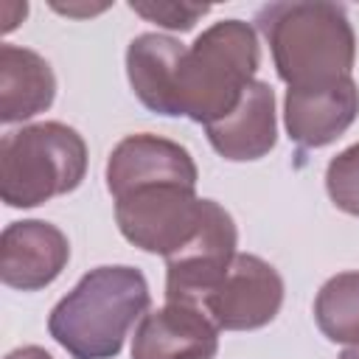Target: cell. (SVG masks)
<instances>
[{
    "mask_svg": "<svg viewBox=\"0 0 359 359\" xmlns=\"http://www.w3.org/2000/svg\"><path fill=\"white\" fill-rule=\"evenodd\" d=\"M278 79L289 90L320 87L351 76L356 34L345 6L328 0H280L255 11Z\"/></svg>",
    "mask_w": 359,
    "mask_h": 359,
    "instance_id": "6da1fadb",
    "label": "cell"
},
{
    "mask_svg": "<svg viewBox=\"0 0 359 359\" xmlns=\"http://www.w3.org/2000/svg\"><path fill=\"white\" fill-rule=\"evenodd\" d=\"M149 303L151 294L140 269L95 266L50 309L48 334L73 359H115Z\"/></svg>",
    "mask_w": 359,
    "mask_h": 359,
    "instance_id": "7a4b0ae2",
    "label": "cell"
},
{
    "mask_svg": "<svg viewBox=\"0 0 359 359\" xmlns=\"http://www.w3.org/2000/svg\"><path fill=\"white\" fill-rule=\"evenodd\" d=\"M261 65L258 34L244 20H219L185 50L180 67V115L210 126L227 118L255 81Z\"/></svg>",
    "mask_w": 359,
    "mask_h": 359,
    "instance_id": "3957f363",
    "label": "cell"
},
{
    "mask_svg": "<svg viewBox=\"0 0 359 359\" xmlns=\"http://www.w3.org/2000/svg\"><path fill=\"white\" fill-rule=\"evenodd\" d=\"M84 174L87 143L62 121L28 123L0 140V196L8 208H36L65 196Z\"/></svg>",
    "mask_w": 359,
    "mask_h": 359,
    "instance_id": "277c9868",
    "label": "cell"
},
{
    "mask_svg": "<svg viewBox=\"0 0 359 359\" xmlns=\"http://www.w3.org/2000/svg\"><path fill=\"white\" fill-rule=\"evenodd\" d=\"M115 199V222L121 236L151 255H174L199 227L205 199L196 185L163 180L135 185Z\"/></svg>",
    "mask_w": 359,
    "mask_h": 359,
    "instance_id": "5b68a950",
    "label": "cell"
},
{
    "mask_svg": "<svg viewBox=\"0 0 359 359\" xmlns=\"http://www.w3.org/2000/svg\"><path fill=\"white\" fill-rule=\"evenodd\" d=\"M236 244L238 230L233 216L216 199H205L196 233L165 258V300L202 309L238 255Z\"/></svg>",
    "mask_w": 359,
    "mask_h": 359,
    "instance_id": "8992f818",
    "label": "cell"
},
{
    "mask_svg": "<svg viewBox=\"0 0 359 359\" xmlns=\"http://www.w3.org/2000/svg\"><path fill=\"white\" fill-rule=\"evenodd\" d=\"M283 306V278L280 272L252 255L238 252L222 278V283L205 300V314L219 331H255L269 325Z\"/></svg>",
    "mask_w": 359,
    "mask_h": 359,
    "instance_id": "52a82bcc",
    "label": "cell"
},
{
    "mask_svg": "<svg viewBox=\"0 0 359 359\" xmlns=\"http://www.w3.org/2000/svg\"><path fill=\"white\" fill-rule=\"evenodd\" d=\"M70 261L67 236L45 219L6 224L0 236V280L17 292L50 286Z\"/></svg>",
    "mask_w": 359,
    "mask_h": 359,
    "instance_id": "ba28073f",
    "label": "cell"
},
{
    "mask_svg": "<svg viewBox=\"0 0 359 359\" xmlns=\"http://www.w3.org/2000/svg\"><path fill=\"white\" fill-rule=\"evenodd\" d=\"M359 115V87L353 76L320 87L286 90L283 126L294 146L323 149L342 137Z\"/></svg>",
    "mask_w": 359,
    "mask_h": 359,
    "instance_id": "9c48e42d",
    "label": "cell"
},
{
    "mask_svg": "<svg viewBox=\"0 0 359 359\" xmlns=\"http://www.w3.org/2000/svg\"><path fill=\"white\" fill-rule=\"evenodd\" d=\"M219 328L199 306L168 303L146 311L132 337V359H216Z\"/></svg>",
    "mask_w": 359,
    "mask_h": 359,
    "instance_id": "30bf717a",
    "label": "cell"
},
{
    "mask_svg": "<svg viewBox=\"0 0 359 359\" xmlns=\"http://www.w3.org/2000/svg\"><path fill=\"white\" fill-rule=\"evenodd\" d=\"M104 177H107V191L118 196L135 185L163 182V180L196 185L199 171L191 151L177 140L151 132H137L115 143V149L107 157Z\"/></svg>",
    "mask_w": 359,
    "mask_h": 359,
    "instance_id": "8fae6325",
    "label": "cell"
},
{
    "mask_svg": "<svg viewBox=\"0 0 359 359\" xmlns=\"http://www.w3.org/2000/svg\"><path fill=\"white\" fill-rule=\"evenodd\" d=\"M185 45L165 34H137L126 48V76L137 101L154 112L174 118L180 115V67L185 59Z\"/></svg>",
    "mask_w": 359,
    "mask_h": 359,
    "instance_id": "7c38bea8",
    "label": "cell"
},
{
    "mask_svg": "<svg viewBox=\"0 0 359 359\" xmlns=\"http://www.w3.org/2000/svg\"><path fill=\"white\" fill-rule=\"evenodd\" d=\"M210 146L230 163H250L266 157L278 143L275 90L266 81H252L241 104L222 121L205 126Z\"/></svg>",
    "mask_w": 359,
    "mask_h": 359,
    "instance_id": "4fadbf2b",
    "label": "cell"
},
{
    "mask_svg": "<svg viewBox=\"0 0 359 359\" xmlns=\"http://www.w3.org/2000/svg\"><path fill=\"white\" fill-rule=\"evenodd\" d=\"M56 98V76L45 56L11 42L0 45V121L22 123Z\"/></svg>",
    "mask_w": 359,
    "mask_h": 359,
    "instance_id": "5bb4252c",
    "label": "cell"
},
{
    "mask_svg": "<svg viewBox=\"0 0 359 359\" xmlns=\"http://www.w3.org/2000/svg\"><path fill=\"white\" fill-rule=\"evenodd\" d=\"M314 323L331 342H359V269L337 272L320 286L314 297Z\"/></svg>",
    "mask_w": 359,
    "mask_h": 359,
    "instance_id": "9a60e30c",
    "label": "cell"
},
{
    "mask_svg": "<svg viewBox=\"0 0 359 359\" xmlns=\"http://www.w3.org/2000/svg\"><path fill=\"white\" fill-rule=\"evenodd\" d=\"M325 191L342 213L359 216V143L342 149L337 157L328 160Z\"/></svg>",
    "mask_w": 359,
    "mask_h": 359,
    "instance_id": "2e32d148",
    "label": "cell"
},
{
    "mask_svg": "<svg viewBox=\"0 0 359 359\" xmlns=\"http://www.w3.org/2000/svg\"><path fill=\"white\" fill-rule=\"evenodd\" d=\"M129 8L149 20V22H157L160 28H168V31H191L208 11L210 6H202V3H163V0H151V3H137L132 0Z\"/></svg>",
    "mask_w": 359,
    "mask_h": 359,
    "instance_id": "e0dca14e",
    "label": "cell"
},
{
    "mask_svg": "<svg viewBox=\"0 0 359 359\" xmlns=\"http://www.w3.org/2000/svg\"><path fill=\"white\" fill-rule=\"evenodd\" d=\"M6 359H53V356L39 345H22V348H14L11 353H6Z\"/></svg>",
    "mask_w": 359,
    "mask_h": 359,
    "instance_id": "ac0fdd59",
    "label": "cell"
},
{
    "mask_svg": "<svg viewBox=\"0 0 359 359\" xmlns=\"http://www.w3.org/2000/svg\"><path fill=\"white\" fill-rule=\"evenodd\" d=\"M337 359H359V342H356V345H348Z\"/></svg>",
    "mask_w": 359,
    "mask_h": 359,
    "instance_id": "d6986e66",
    "label": "cell"
}]
</instances>
